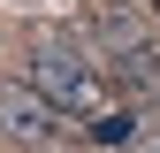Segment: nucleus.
Segmentation results:
<instances>
[{"label":"nucleus","mask_w":160,"mask_h":153,"mask_svg":"<svg viewBox=\"0 0 160 153\" xmlns=\"http://www.w3.org/2000/svg\"><path fill=\"white\" fill-rule=\"evenodd\" d=\"M31 84L46 92L61 115H114V84H107V69L84 61V54H69V46H38L31 54Z\"/></svg>","instance_id":"obj_1"},{"label":"nucleus","mask_w":160,"mask_h":153,"mask_svg":"<svg viewBox=\"0 0 160 153\" xmlns=\"http://www.w3.org/2000/svg\"><path fill=\"white\" fill-rule=\"evenodd\" d=\"M0 123H8L15 130V138H53V123H61V107H53L46 100V92H23V84H15V92H0Z\"/></svg>","instance_id":"obj_2"},{"label":"nucleus","mask_w":160,"mask_h":153,"mask_svg":"<svg viewBox=\"0 0 160 153\" xmlns=\"http://www.w3.org/2000/svg\"><path fill=\"white\" fill-rule=\"evenodd\" d=\"M107 8H152V0H107Z\"/></svg>","instance_id":"obj_3"},{"label":"nucleus","mask_w":160,"mask_h":153,"mask_svg":"<svg viewBox=\"0 0 160 153\" xmlns=\"http://www.w3.org/2000/svg\"><path fill=\"white\" fill-rule=\"evenodd\" d=\"M0 130H8V123H0Z\"/></svg>","instance_id":"obj_4"},{"label":"nucleus","mask_w":160,"mask_h":153,"mask_svg":"<svg viewBox=\"0 0 160 153\" xmlns=\"http://www.w3.org/2000/svg\"><path fill=\"white\" fill-rule=\"evenodd\" d=\"M152 8H160V0H152Z\"/></svg>","instance_id":"obj_5"}]
</instances>
